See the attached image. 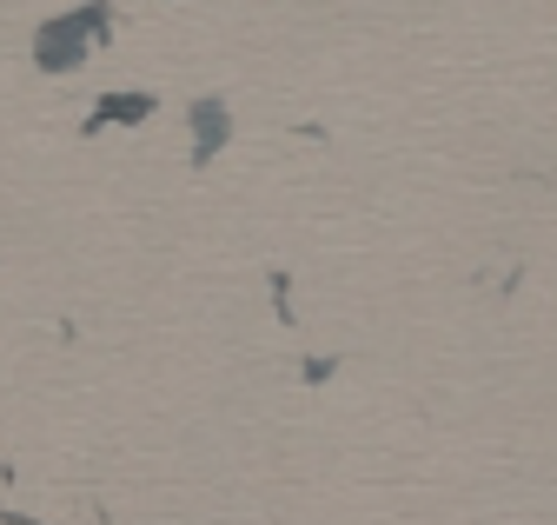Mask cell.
I'll use <instances>...</instances> for the list:
<instances>
[{
  "mask_svg": "<svg viewBox=\"0 0 557 525\" xmlns=\"http://www.w3.org/2000/svg\"><path fill=\"white\" fill-rule=\"evenodd\" d=\"M107 34H113V8H107V0L74 8V14H53V21L34 27V68L40 74H74Z\"/></svg>",
  "mask_w": 557,
  "mask_h": 525,
  "instance_id": "6da1fadb",
  "label": "cell"
},
{
  "mask_svg": "<svg viewBox=\"0 0 557 525\" xmlns=\"http://www.w3.org/2000/svg\"><path fill=\"white\" fill-rule=\"evenodd\" d=\"M186 120H193V160H199V167H206V160H213V154L233 141V107H226L220 94H199Z\"/></svg>",
  "mask_w": 557,
  "mask_h": 525,
  "instance_id": "7a4b0ae2",
  "label": "cell"
},
{
  "mask_svg": "<svg viewBox=\"0 0 557 525\" xmlns=\"http://www.w3.org/2000/svg\"><path fill=\"white\" fill-rule=\"evenodd\" d=\"M153 113H160L153 94H107V100L81 120V134L94 141V134H107V126H139V120H153Z\"/></svg>",
  "mask_w": 557,
  "mask_h": 525,
  "instance_id": "3957f363",
  "label": "cell"
},
{
  "mask_svg": "<svg viewBox=\"0 0 557 525\" xmlns=\"http://www.w3.org/2000/svg\"><path fill=\"white\" fill-rule=\"evenodd\" d=\"M332 373H338V359H312V366H306V379H312V386H325Z\"/></svg>",
  "mask_w": 557,
  "mask_h": 525,
  "instance_id": "277c9868",
  "label": "cell"
}]
</instances>
